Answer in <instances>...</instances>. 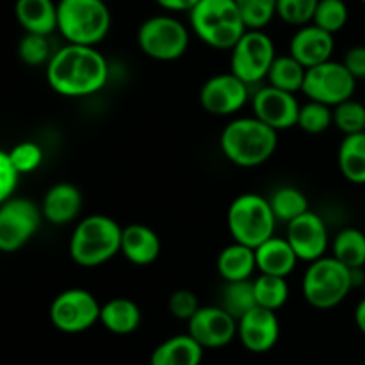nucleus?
<instances>
[{"label": "nucleus", "mask_w": 365, "mask_h": 365, "mask_svg": "<svg viewBox=\"0 0 365 365\" xmlns=\"http://www.w3.org/2000/svg\"><path fill=\"white\" fill-rule=\"evenodd\" d=\"M349 73L359 81L365 78V46H353L346 52L344 61H342Z\"/></svg>", "instance_id": "a19ab883"}, {"label": "nucleus", "mask_w": 365, "mask_h": 365, "mask_svg": "<svg viewBox=\"0 0 365 365\" xmlns=\"http://www.w3.org/2000/svg\"><path fill=\"white\" fill-rule=\"evenodd\" d=\"M20 177V171L14 168L9 153L0 152V202L13 198Z\"/></svg>", "instance_id": "ea45409f"}, {"label": "nucleus", "mask_w": 365, "mask_h": 365, "mask_svg": "<svg viewBox=\"0 0 365 365\" xmlns=\"http://www.w3.org/2000/svg\"><path fill=\"white\" fill-rule=\"evenodd\" d=\"M257 269L260 274L287 278L298 264V255L285 237H273L255 250Z\"/></svg>", "instance_id": "412c9836"}, {"label": "nucleus", "mask_w": 365, "mask_h": 365, "mask_svg": "<svg viewBox=\"0 0 365 365\" xmlns=\"http://www.w3.org/2000/svg\"><path fill=\"white\" fill-rule=\"evenodd\" d=\"M43 217L52 225H68L82 210L81 189L70 182H59L46 191L43 198Z\"/></svg>", "instance_id": "6ab92c4d"}, {"label": "nucleus", "mask_w": 365, "mask_h": 365, "mask_svg": "<svg viewBox=\"0 0 365 365\" xmlns=\"http://www.w3.org/2000/svg\"><path fill=\"white\" fill-rule=\"evenodd\" d=\"M250 100V86L234 73L210 77L200 89V103L212 116H230L239 113Z\"/></svg>", "instance_id": "ddd939ff"}, {"label": "nucleus", "mask_w": 365, "mask_h": 365, "mask_svg": "<svg viewBox=\"0 0 365 365\" xmlns=\"http://www.w3.org/2000/svg\"><path fill=\"white\" fill-rule=\"evenodd\" d=\"M355 323L356 328L365 335V298L356 305L355 309Z\"/></svg>", "instance_id": "37998d69"}, {"label": "nucleus", "mask_w": 365, "mask_h": 365, "mask_svg": "<svg viewBox=\"0 0 365 365\" xmlns=\"http://www.w3.org/2000/svg\"><path fill=\"white\" fill-rule=\"evenodd\" d=\"M255 289L257 307L266 310H280L289 299V284L287 278L271 277V274H259L253 280Z\"/></svg>", "instance_id": "7c9ffc66"}, {"label": "nucleus", "mask_w": 365, "mask_h": 365, "mask_svg": "<svg viewBox=\"0 0 365 365\" xmlns=\"http://www.w3.org/2000/svg\"><path fill=\"white\" fill-rule=\"evenodd\" d=\"M138 45L145 56L155 61H177L187 52L189 31L170 14L146 18L138 31Z\"/></svg>", "instance_id": "6e6552de"}, {"label": "nucleus", "mask_w": 365, "mask_h": 365, "mask_svg": "<svg viewBox=\"0 0 365 365\" xmlns=\"http://www.w3.org/2000/svg\"><path fill=\"white\" fill-rule=\"evenodd\" d=\"M121 253L135 266H150L160 255L159 235L146 225H128L121 234Z\"/></svg>", "instance_id": "aec40b11"}, {"label": "nucleus", "mask_w": 365, "mask_h": 365, "mask_svg": "<svg viewBox=\"0 0 365 365\" xmlns=\"http://www.w3.org/2000/svg\"><path fill=\"white\" fill-rule=\"evenodd\" d=\"M335 41L334 34L323 31L317 25L310 24L305 27H299L294 32L289 45V53L298 61L299 64L310 70L319 64L331 61V53H334Z\"/></svg>", "instance_id": "a211bd4d"}, {"label": "nucleus", "mask_w": 365, "mask_h": 365, "mask_svg": "<svg viewBox=\"0 0 365 365\" xmlns=\"http://www.w3.org/2000/svg\"><path fill=\"white\" fill-rule=\"evenodd\" d=\"M337 160L346 180L351 184H365V132L342 139Z\"/></svg>", "instance_id": "a878e982"}, {"label": "nucleus", "mask_w": 365, "mask_h": 365, "mask_svg": "<svg viewBox=\"0 0 365 365\" xmlns=\"http://www.w3.org/2000/svg\"><path fill=\"white\" fill-rule=\"evenodd\" d=\"M14 16L25 34L50 36L57 31V4L53 0H16Z\"/></svg>", "instance_id": "4be33fe9"}, {"label": "nucleus", "mask_w": 365, "mask_h": 365, "mask_svg": "<svg viewBox=\"0 0 365 365\" xmlns=\"http://www.w3.org/2000/svg\"><path fill=\"white\" fill-rule=\"evenodd\" d=\"M285 239L292 246L298 259L309 264L327 257L328 246H330L327 223L319 214L312 212V210L287 225Z\"/></svg>", "instance_id": "2eb2a0df"}, {"label": "nucleus", "mask_w": 365, "mask_h": 365, "mask_svg": "<svg viewBox=\"0 0 365 365\" xmlns=\"http://www.w3.org/2000/svg\"><path fill=\"white\" fill-rule=\"evenodd\" d=\"M7 153H9L14 168L20 171V175L32 173V171L38 170L43 163V148L38 143L21 141L18 143V145H14Z\"/></svg>", "instance_id": "4c0bfd02"}, {"label": "nucleus", "mask_w": 365, "mask_h": 365, "mask_svg": "<svg viewBox=\"0 0 365 365\" xmlns=\"http://www.w3.org/2000/svg\"><path fill=\"white\" fill-rule=\"evenodd\" d=\"M43 221L41 207L29 198L6 200L0 205V250L6 253L18 252L39 230Z\"/></svg>", "instance_id": "9d476101"}, {"label": "nucleus", "mask_w": 365, "mask_h": 365, "mask_svg": "<svg viewBox=\"0 0 365 365\" xmlns=\"http://www.w3.org/2000/svg\"><path fill=\"white\" fill-rule=\"evenodd\" d=\"M362 4H365V0H362Z\"/></svg>", "instance_id": "a18cd8bd"}, {"label": "nucleus", "mask_w": 365, "mask_h": 365, "mask_svg": "<svg viewBox=\"0 0 365 365\" xmlns=\"http://www.w3.org/2000/svg\"><path fill=\"white\" fill-rule=\"evenodd\" d=\"M305 75L307 68L289 53V56H278L274 59L269 75H267V82L273 88L296 95L298 91H303Z\"/></svg>", "instance_id": "cd10ccee"}, {"label": "nucleus", "mask_w": 365, "mask_h": 365, "mask_svg": "<svg viewBox=\"0 0 365 365\" xmlns=\"http://www.w3.org/2000/svg\"><path fill=\"white\" fill-rule=\"evenodd\" d=\"M109 64L96 46L64 45L46 64V82L57 95L81 98L106 88Z\"/></svg>", "instance_id": "f257e3e1"}, {"label": "nucleus", "mask_w": 365, "mask_h": 365, "mask_svg": "<svg viewBox=\"0 0 365 365\" xmlns=\"http://www.w3.org/2000/svg\"><path fill=\"white\" fill-rule=\"evenodd\" d=\"M203 348L189 334L166 339L153 349L150 365H200Z\"/></svg>", "instance_id": "5701e85b"}, {"label": "nucleus", "mask_w": 365, "mask_h": 365, "mask_svg": "<svg viewBox=\"0 0 365 365\" xmlns=\"http://www.w3.org/2000/svg\"><path fill=\"white\" fill-rule=\"evenodd\" d=\"M348 18L349 11L344 0H319L312 24L330 34H335L346 27Z\"/></svg>", "instance_id": "72a5a7b5"}, {"label": "nucleus", "mask_w": 365, "mask_h": 365, "mask_svg": "<svg viewBox=\"0 0 365 365\" xmlns=\"http://www.w3.org/2000/svg\"><path fill=\"white\" fill-rule=\"evenodd\" d=\"M20 59L29 66H41L48 64L52 59V48H50L48 36L39 34H25L18 45Z\"/></svg>", "instance_id": "e433bc0d"}, {"label": "nucleus", "mask_w": 365, "mask_h": 365, "mask_svg": "<svg viewBox=\"0 0 365 365\" xmlns=\"http://www.w3.org/2000/svg\"><path fill=\"white\" fill-rule=\"evenodd\" d=\"M269 203L277 221H282V223L287 225L310 210L307 196L303 195V191H299L298 187H292V185H282V187H278L271 195Z\"/></svg>", "instance_id": "c756f323"}, {"label": "nucleus", "mask_w": 365, "mask_h": 365, "mask_svg": "<svg viewBox=\"0 0 365 365\" xmlns=\"http://www.w3.org/2000/svg\"><path fill=\"white\" fill-rule=\"evenodd\" d=\"M364 292H365V282H364Z\"/></svg>", "instance_id": "c03bdc74"}, {"label": "nucleus", "mask_w": 365, "mask_h": 365, "mask_svg": "<svg viewBox=\"0 0 365 365\" xmlns=\"http://www.w3.org/2000/svg\"><path fill=\"white\" fill-rule=\"evenodd\" d=\"M123 228L109 216L91 214L75 227L70 239V257L77 266L96 267L121 253Z\"/></svg>", "instance_id": "7ed1b4c3"}, {"label": "nucleus", "mask_w": 365, "mask_h": 365, "mask_svg": "<svg viewBox=\"0 0 365 365\" xmlns=\"http://www.w3.org/2000/svg\"><path fill=\"white\" fill-rule=\"evenodd\" d=\"M187 324V334L203 349L225 348L237 337V321L221 307H202Z\"/></svg>", "instance_id": "dca6fc26"}, {"label": "nucleus", "mask_w": 365, "mask_h": 365, "mask_svg": "<svg viewBox=\"0 0 365 365\" xmlns=\"http://www.w3.org/2000/svg\"><path fill=\"white\" fill-rule=\"evenodd\" d=\"M192 32L216 50H232L248 31L235 0H202L189 13Z\"/></svg>", "instance_id": "20e7f679"}, {"label": "nucleus", "mask_w": 365, "mask_h": 365, "mask_svg": "<svg viewBox=\"0 0 365 365\" xmlns=\"http://www.w3.org/2000/svg\"><path fill=\"white\" fill-rule=\"evenodd\" d=\"M334 125V109L324 103L312 102L309 100L307 103H303L302 109H299V118H298V127L302 128L307 134H323L328 128Z\"/></svg>", "instance_id": "473e14b6"}, {"label": "nucleus", "mask_w": 365, "mask_h": 365, "mask_svg": "<svg viewBox=\"0 0 365 365\" xmlns=\"http://www.w3.org/2000/svg\"><path fill=\"white\" fill-rule=\"evenodd\" d=\"M237 337L248 351L267 353L277 346L280 339V321L277 312L266 309H253L237 321Z\"/></svg>", "instance_id": "f3484780"}, {"label": "nucleus", "mask_w": 365, "mask_h": 365, "mask_svg": "<svg viewBox=\"0 0 365 365\" xmlns=\"http://www.w3.org/2000/svg\"><path fill=\"white\" fill-rule=\"evenodd\" d=\"M334 125L346 135L365 132V106L351 98L341 106L334 107Z\"/></svg>", "instance_id": "f704fd0d"}, {"label": "nucleus", "mask_w": 365, "mask_h": 365, "mask_svg": "<svg viewBox=\"0 0 365 365\" xmlns=\"http://www.w3.org/2000/svg\"><path fill=\"white\" fill-rule=\"evenodd\" d=\"M252 107L253 116L273 130L280 132L298 127L302 106L292 93L282 91L267 84L252 96Z\"/></svg>", "instance_id": "4468645a"}, {"label": "nucleus", "mask_w": 365, "mask_h": 365, "mask_svg": "<svg viewBox=\"0 0 365 365\" xmlns=\"http://www.w3.org/2000/svg\"><path fill=\"white\" fill-rule=\"evenodd\" d=\"M221 309L230 314L235 321L242 319L248 312L257 309L253 280L227 282L221 291Z\"/></svg>", "instance_id": "c85d7f7f"}, {"label": "nucleus", "mask_w": 365, "mask_h": 365, "mask_svg": "<svg viewBox=\"0 0 365 365\" xmlns=\"http://www.w3.org/2000/svg\"><path fill=\"white\" fill-rule=\"evenodd\" d=\"M100 323L114 335H128L141 324V310L132 299L113 298L102 305Z\"/></svg>", "instance_id": "393cba45"}, {"label": "nucleus", "mask_w": 365, "mask_h": 365, "mask_svg": "<svg viewBox=\"0 0 365 365\" xmlns=\"http://www.w3.org/2000/svg\"><path fill=\"white\" fill-rule=\"evenodd\" d=\"M230 52L232 73L248 86L259 84L267 78L278 57L273 39L264 31H246Z\"/></svg>", "instance_id": "1a4fd4ad"}, {"label": "nucleus", "mask_w": 365, "mask_h": 365, "mask_svg": "<svg viewBox=\"0 0 365 365\" xmlns=\"http://www.w3.org/2000/svg\"><path fill=\"white\" fill-rule=\"evenodd\" d=\"M353 287V269L334 257L316 260L303 274V296L314 309H335L348 298Z\"/></svg>", "instance_id": "0eeeda50"}, {"label": "nucleus", "mask_w": 365, "mask_h": 365, "mask_svg": "<svg viewBox=\"0 0 365 365\" xmlns=\"http://www.w3.org/2000/svg\"><path fill=\"white\" fill-rule=\"evenodd\" d=\"M102 305L84 289H68L50 305V321L63 334H82L100 321Z\"/></svg>", "instance_id": "f8f14e48"}, {"label": "nucleus", "mask_w": 365, "mask_h": 365, "mask_svg": "<svg viewBox=\"0 0 365 365\" xmlns=\"http://www.w3.org/2000/svg\"><path fill=\"white\" fill-rule=\"evenodd\" d=\"M155 2L159 4L163 9L171 11V13H182V11L191 13L202 0H155Z\"/></svg>", "instance_id": "79ce46f5"}, {"label": "nucleus", "mask_w": 365, "mask_h": 365, "mask_svg": "<svg viewBox=\"0 0 365 365\" xmlns=\"http://www.w3.org/2000/svg\"><path fill=\"white\" fill-rule=\"evenodd\" d=\"M248 31H264L277 16L278 0H235Z\"/></svg>", "instance_id": "2f4dec72"}, {"label": "nucleus", "mask_w": 365, "mask_h": 365, "mask_svg": "<svg viewBox=\"0 0 365 365\" xmlns=\"http://www.w3.org/2000/svg\"><path fill=\"white\" fill-rule=\"evenodd\" d=\"M319 0H278L277 16L294 27H305L314 21Z\"/></svg>", "instance_id": "c9c22d12"}, {"label": "nucleus", "mask_w": 365, "mask_h": 365, "mask_svg": "<svg viewBox=\"0 0 365 365\" xmlns=\"http://www.w3.org/2000/svg\"><path fill=\"white\" fill-rule=\"evenodd\" d=\"M227 223L234 242L257 250L273 237L278 221L269 198L257 192H245L228 207Z\"/></svg>", "instance_id": "423d86ee"}, {"label": "nucleus", "mask_w": 365, "mask_h": 365, "mask_svg": "<svg viewBox=\"0 0 365 365\" xmlns=\"http://www.w3.org/2000/svg\"><path fill=\"white\" fill-rule=\"evenodd\" d=\"M223 155L241 168H257L277 152L278 132L255 116L237 118L223 128L220 138Z\"/></svg>", "instance_id": "f03ea898"}, {"label": "nucleus", "mask_w": 365, "mask_h": 365, "mask_svg": "<svg viewBox=\"0 0 365 365\" xmlns=\"http://www.w3.org/2000/svg\"><path fill=\"white\" fill-rule=\"evenodd\" d=\"M257 269L255 250L239 242H232L221 250L217 257V273L225 282L252 280Z\"/></svg>", "instance_id": "b1692460"}, {"label": "nucleus", "mask_w": 365, "mask_h": 365, "mask_svg": "<svg viewBox=\"0 0 365 365\" xmlns=\"http://www.w3.org/2000/svg\"><path fill=\"white\" fill-rule=\"evenodd\" d=\"M355 89L356 78L349 73L348 68L337 61H328L307 70L302 93L312 102L324 103L334 109L351 100Z\"/></svg>", "instance_id": "9b49d317"}, {"label": "nucleus", "mask_w": 365, "mask_h": 365, "mask_svg": "<svg viewBox=\"0 0 365 365\" xmlns=\"http://www.w3.org/2000/svg\"><path fill=\"white\" fill-rule=\"evenodd\" d=\"M110 29V11L106 0H59L57 31L70 45L96 46Z\"/></svg>", "instance_id": "39448f33"}, {"label": "nucleus", "mask_w": 365, "mask_h": 365, "mask_svg": "<svg viewBox=\"0 0 365 365\" xmlns=\"http://www.w3.org/2000/svg\"><path fill=\"white\" fill-rule=\"evenodd\" d=\"M331 257L349 269H364L365 266V234L359 228H344L331 242Z\"/></svg>", "instance_id": "bb28decb"}, {"label": "nucleus", "mask_w": 365, "mask_h": 365, "mask_svg": "<svg viewBox=\"0 0 365 365\" xmlns=\"http://www.w3.org/2000/svg\"><path fill=\"white\" fill-rule=\"evenodd\" d=\"M168 309H170L171 316L189 323L202 307H200V302L195 292L187 291V289H180V291H175L170 296V299H168Z\"/></svg>", "instance_id": "58836bf2"}]
</instances>
